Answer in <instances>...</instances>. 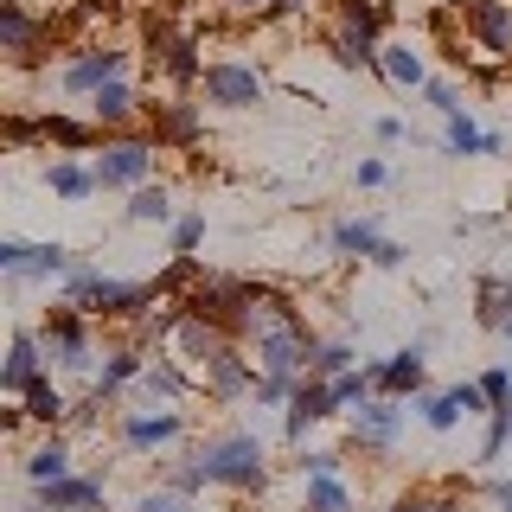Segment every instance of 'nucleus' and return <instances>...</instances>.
<instances>
[{
	"label": "nucleus",
	"mask_w": 512,
	"mask_h": 512,
	"mask_svg": "<svg viewBox=\"0 0 512 512\" xmlns=\"http://www.w3.org/2000/svg\"><path fill=\"white\" fill-rule=\"evenodd\" d=\"M192 461H199L205 487H224V493H256V487H263V474H269L263 436H250V429H231V436L205 442Z\"/></svg>",
	"instance_id": "1"
},
{
	"label": "nucleus",
	"mask_w": 512,
	"mask_h": 512,
	"mask_svg": "<svg viewBox=\"0 0 512 512\" xmlns=\"http://www.w3.org/2000/svg\"><path fill=\"white\" fill-rule=\"evenodd\" d=\"M64 301L71 308H90V314H128V308H148L154 288L148 282H116L103 269H71L64 276Z\"/></svg>",
	"instance_id": "2"
},
{
	"label": "nucleus",
	"mask_w": 512,
	"mask_h": 512,
	"mask_svg": "<svg viewBox=\"0 0 512 512\" xmlns=\"http://www.w3.org/2000/svg\"><path fill=\"white\" fill-rule=\"evenodd\" d=\"M0 269H7L13 282H52V276H71V250L64 244H20V237H7L0 244Z\"/></svg>",
	"instance_id": "3"
},
{
	"label": "nucleus",
	"mask_w": 512,
	"mask_h": 512,
	"mask_svg": "<svg viewBox=\"0 0 512 512\" xmlns=\"http://www.w3.org/2000/svg\"><path fill=\"white\" fill-rule=\"evenodd\" d=\"M352 442H359L365 455H391V448L404 442V410H397L391 397H365V404L352 410Z\"/></svg>",
	"instance_id": "4"
},
{
	"label": "nucleus",
	"mask_w": 512,
	"mask_h": 512,
	"mask_svg": "<svg viewBox=\"0 0 512 512\" xmlns=\"http://www.w3.org/2000/svg\"><path fill=\"white\" fill-rule=\"evenodd\" d=\"M96 180L103 186H148L154 180V141H109L103 154H96Z\"/></svg>",
	"instance_id": "5"
},
{
	"label": "nucleus",
	"mask_w": 512,
	"mask_h": 512,
	"mask_svg": "<svg viewBox=\"0 0 512 512\" xmlns=\"http://www.w3.org/2000/svg\"><path fill=\"white\" fill-rule=\"evenodd\" d=\"M186 436V416L180 410H128L122 416V448H135V455H154V448H173Z\"/></svg>",
	"instance_id": "6"
},
{
	"label": "nucleus",
	"mask_w": 512,
	"mask_h": 512,
	"mask_svg": "<svg viewBox=\"0 0 512 512\" xmlns=\"http://www.w3.org/2000/svg\"><path fill=\"white\" fill-rule=\"evenodd\" d=\"M365 372H372V384H378L384 397H416V391H423V378H429L423 340H410L404 352H391V359H372Z\"/></svg>",
	"instance_id": "7"
},
{
	"label": "nucleus",
	"mask_w": 512,
	"mask_h": 512,
	"mask_svg": "<svg viewBox=\"0 0 512 512\" xmlns=\"http://www.w3.org/2000/svg\"><path fill=\"white\" fill-rule=\"evenodd\" d=\"M39 378H45V340L20 327V333H13V346H7V365H0V391H7V397H26Z\"/></svg>",
	"instance_id": "8"
},
{
	"label": "nucleus",
	"mask_w": 512,
	"mask_h": 512,
	"mask_svg": "<svg viewBox=\"0 0 512 512\" xmlns=\"http://www.w3.org/2000/svg\"><path fill=\"white\" fill-rule=\"evenodd\" d=\"M205 96L224 109H250V103H263V77L250 64H205Z\"/></svg>",
	"instance_id": "9"
},
{
	"label": "nucleus",
	"mask_w": 512,
	"mask_h": 512,
	"mask_svg": "<svg viewBox=\"0 0 512 512\" xmlns=\"http://www.w3.org/2000/svg\"><path fill=\"white\" fill-rule=\"evenodd\" d=\"M32 500L45 512H103V480L96 474H64L52 487H32Z\"/></svg>",
	"instance_id": "10"
},
{
	"label": "nucleus",
	"mask_w": 512,
	"mask_h": 512,
	"mask_svg": "<svg viewBox=\"0 0 512 512\" xmlns=\"http://www.w3.org/2000/svg\"><path fill=\"white\" fill-rule=\"evenodd\" d=\"M39 340H45V359L52 365H64V372H90V333H84L77 314H58Z\"/></svg>",
	"instance_id": "11"
},
{
	"label": "nucleus",
	"mask_w": 512,
	"mask_h": 512,
	"mask_svg": "<svg viewBox=\"0 0 512 512\" xmlns=\"http://www.w3.org/2000/svg\"><path fill=\"white\" fill-rule=\"evenodd\" d=\"M333 410H340V404H333V391H327V384H320V378H308V384H301L295 397H288V416H282V436H288V442H301V436H308L314 423H327Z\"/></svg>",
	"instance_id": "12"
},
{
	"label": "nucleus",
	"mask_w": 512,
	"mask_h": 512,
	"mask_svg": "<svg viewBox=\"0 0 512 512\" xmlns=\"http://www.w3.org/2000/svg\"><path fill=\"white\" fill-rule=\"evenodd\" d=\"M122 64H128V52H84V58L64 64V90H71V96H96L103 84L122 77Z\"/></svg>",
	"instance_id": "13"
},
{
	"label": "nucleus",
	"mask_w": 512,
	"mask_h": 512,
	"mask_svg": "<svg viewBox=\"0 0 512 512\" xmlns=\"http://www.w3.org/2000/svg\"><path fill=\"white\" fill-rule=\"evenodd\" d=\"M141 372H148V365H141V352H109L103 372L90 378V397H96V404H109V397H122L128 384H141Z\"/></svg>",
	"instance_id": "14"
},
{
	"label": "nucleus",
	"mask_w": 512,
	"mask_h": 512,
	"mask_svg": "<svg viewBox=\"0 0 512 512\" xmlns=\"http://www.w3.org/2000/svg\"><path fill=\"white\" fill-rule=\"evenodd\" d=\"M384 244H391V237H384L372 218H346V224H333V250H340V256H365V263H378Z\"/></svg>",
	"instance_id": "15"
},
{
	"label": "nucleus",
	"mask_w": 512,
	"mask_h": 512,
	"mask_svg": "<svg viewBox=\"0 0 512 512\" xmlns=\"http://www.w3.org/2000/svg\"><path fill=\"white\" fill-rule=\"evenodd\" d=\"M64 474H77V468H71V442H64V436L39 442V448L26 455V480H32V487H52V480H64Z\"/></svg>",
	"instance_id": "16"
},
{
	"label": "nucleus",
	"mask_w": 512,
	"mask_h": 512,
	"mask_svg": "<svg viewBox=\"0 0 512 512\" xmlns=\"http://www.w3.org/2000/svg\"><path fill=\"white\" fill-rule=\"evenodd\" d=\"M474 32L487 39V52L512 58V7L506 0H474Z\"/></svg>",
	"instance_id": "17"
},
{
	"label": "nucleus",
	"mask_w": 512,
	"mask_h": 512,
	"mask_svg": "<svg viewBox=\"0 0 512 512\" xmlns=\"http://www.w3.org/2000/svg\"><path fill=\"white\" fill-rule=\"evenodd\" d=\"M45 186H52L58 199H90V192H103L96 167H84V160H52V167H45Z\"/></svg>",
	"instance_id": "18"
},
{
	"label": "nucleus",
	"mask_w": 512,
	"mask_h": 512,
	"mask_svg": "<svg viewBox=\"0 0 512 512\" xmlns=\"http://www.w3.org/2000/svg\"><path fill=\"white\" fill-rule=\"evenodd\" d=\"M205 384H212V397H237V391H250V384H256V372H250L244 359H237L231 346H224L218 359L205 365Z\"/></svg>",
	"instance_id": "19"
},
{
	"label": "nucleus",
	"mask_w": 512,
	"mask_h": 512,
	"mask_svg": "<svg viewBox=\"0 0 512 512\" xmlns=\"http://www.w3.org/2000/svg\"><path fill=\"white\" fill-rule=\"evenodd\" d=\"M480 327L512 340V288L506 282H480Z\"/></svg>",
	"instance_id": "20"
},
{
	"label": "nucleus",
	"mask_w": 512,
	"mask_h": 512,
	"mask_svg": "<svg viewBox=\"0 0 512 512\" xmlns=\"http://www.w3.org/2000/svg\"><path fill=\"white\" fill-rule=\"evenodd\" d=\"M301 512H359L352 506V487L340 474H327V480H308V493H301Z\"/></svg>",
	"instance_id": "21"
},
{
	"label": "nucleus",
	"mask_w": 512,
	"mask_h": 512,
	"mask_svg": "<svg viewBox=\"0 0 512 512\" xmlns=\"http://www.w3.org/2000/svg\"><path fill=\"white\" fill-rule=\"evenodd\" d=\"M384 77H391L397 90H429V71H423V58L410 52V45H391V52H384V64H378Z\"/></svg>",
	"instance_id": "22"
},
{
	"label": "nucleus",
	"mask_w": 512,
	"mask_h": 512,
	"mask_svg": "<svg viewBox=\"0 0 512 512\" xmlns=\"http://www.w3.org/2000/svg\"><path fill=\"white\" fill-rule=\"evenodd\" d=\"M128 224H173L167 186H135V192H128Z\"/></svg>",
	"instance_id": "23"
},
{
	"label": "nucleus",
	"mask_w": 512,
	"mask_h": 512,
	"mask_svg": "<svg viewBox=\"0 0 512 512\" xmlns=\"http://www.w3.org/2000/svg\"><path fill=\"white\" fill-rule=\"evenodd\" d=\"M26 416H32V423H45V429H52V423H64V416H71V404H64V391H58L52 378H39V384L26 391Z\"/></svg>",
	"instance_id": "24"
},
{
	"label": "nucleus",
	"mask_w": 512,
	"mask_h": 512,
	"mask_svg": "<svg viewBox=\"0 0 512 512\" xmlns=\"http://www.w3.org/2000/svg\"><path fill=\"white\" fill-rule=\"evenodd\" d=\"M96 122H109V128H122V122H135V90H128L122 84V77H116V84H103V90H96Z\"/></svg>",
	"instance_id": "25"
},
{
	"label": "nucleus",
	"mask_w": 512,
	"mask_h": 512,
	"mask_svg": "<svg viewBox=\"0 0 512 512\" xmlns=\"http://www.w3.org/2000/svg\"><path fill=\"white\" fill-rule=\"evenodd\" d=\"M340 372H352V346L346 340H320V346H308V378H340Z\"/></svg>",
	"instance_id": "26"
},
{
	"label": "nucleus",
	"mask_w": 512,
	"mask_h": 512,
	"mask_svg": "<svg viewBox=\"0 0 512 512\" xmlns=\"http://www.w3.org/2000/svg\"><path fill=\"white\" fill-rule=\"evenodd\" d=\"M487 135H493V128H474V116L461 109V116H448L442 148H448V154H487Z\"/></svg>",
	"instance_id": "27"
},
{
	"label": "nucleus",
	"mask_w": 512,
	"mask_h": 512,
	"mask_svg": "<svg viewBox=\"0 0 512 512\" xmlns=\"http://www.w3.org/2000/svg\"><path fill=\"white\" fill-rule=\"evenodd\" d=\"M506 448H512V397L487 416V436H480V461H500Z\"/></svg>",
	"instance_id": "28"
},
{
	"label": "nucleus",
	"mask_w": 512,
	"mask_h": 512,
	"mask_svg": "<svg viewBox=\"0 0 512 512\" xmlns=\"http://www.w3.org/2000/svg\"><path fill=\"white\" fill-rule=\"evenodd\" d=\"M0 39H7V52H13V58H26V45H32V20H26L20 7H13V0L0 7Z\"/></svg>",
	"instance_id": "29"
},
{
	"label": "nucleus",
	"mask_w": 512,
	"mask_h": 512,
	"mask_svg": "<svg viewBox=\"0 0 512 512\" xmlns=\"http://www.w3.org/2000/svg\"><path fill=\"white\" fill-rule=\"evenodd\" d=\"M327 391H333V404L346 410V404H365L378 384H372V372H340V378H327Z\"/></svg>",
	"instance_id": "30"
},
{
	"label": "nucleus",
	"mask_w": 512,
	"mask_h": 512,
	"mask_svg": "<svg viewBox=\"0 0 512 512\" xmlns=\"http://www.w3.org/2000/svg\"><path fill=\"white\" fill-rule=\"evenodd\" d=\"M461 416H468V410H461V397H455V391H442V397H429V404H423V423L436 429V436H448Z\"/></svg>",
	"instance_id": "31"
},
{
	"label": "nucleus",
	"mask_w": 512,
	"mask_h": 512,
	"mask_svg": "<svg viewBox=\"0 0 512 512\" xmlns=\"http://www.w3.org/2000/svg\"><path fill=\"white\" fill-rule=\"evenodd\" d=\"M205 244V212H186V218H173V256H192Z\"/></svg>",
	"instance_id": "32"
},
{
	"label": "nucleus",
	"mask_w": 512,
	"mask_h": 512,
	"mask_svg": "<svg viewBox=\"0 0 512 512\" xmlns=\"http://www.w3.org/2000/svg\"><path fill=\"white\" fill-rule=\"evenodd\" d=\"M135 512H192V500H186V493H173V487H148L135 500Z\"/></svg>",
	"instance_id": "33"
},
{
	"label": "nucleus",
	"mask_w": 512,
	"mask_h": 512,
	"mask_svg": "<svg viewBox=\"0 0 512 512\" xmlns=\"http://www.w3.org/2000/svg\"><path fill=\"white\" fill-rule=\"evenodd\" d=\"M480 391H487V404L500 410L506 397H512V372H506V365H493V372H480Z\"/></svg>",
	"instance_id": "34"
},
{
	"label": "nucleus",
	"mask_w": 512,
	"mask_h": 512,
	"mask_svg": "<svg viewBox=\"0 0 512 512\" xmlns=\"http://www.w3.org/2000/svg\"><path fill=\"white\" fill-rule=\"evenodd\" d=\"M327 474H340V455H327V448H320V455H301V480H327Z\"/></svg>",
	"instance_id": "35"
},
{
	"label": "nucleus",
	"mask_w": 512,
	"mask_h": 512,
	"mask_svg": "<svg viewBox=\"0 0 512 512\" xmlns=\"http://www.w3.org/2000/svg\"><path fill=\"white\" fill-rule=\"evenodd\" d=\"M429 109H436V116H461V96H455V84H429Z\"/></svg>",
	"instance_id": "36"
},
{
	"label": "nucleus",
	"mask_w": 512,
	"mask_h": 512,
	"mask_svg": "<svg viewBox=\"0 0 512 512\" xmlns=\"http://www.w3.org/2000/svg\"><path fill=\"white\" fill-rule=\"evenodd\" d=\"M167 135L173 141H192V135H199V116H192V109H173V116H167Z\"/></svg>",
	"instance_id": "37"
},
{
	"label": "nucleus",
	"mask_w": 512,
	"mask_h": 512,
	"mask_svg": "<svg viewBox=\"0 0 512 512\" xmlns=\"http://www.w3.org/2000/svg\"><path fill=\"white\" fill-rule=\"evenodd\" d=\"M52 141H64V148H84L90 128H77V122H52Z\"/></svg>",
	"instance_id": "38"
},
{
	"label": "nucleus",
	"mask_w": 512,
	"mask_h": 512,
	"mask_svg": "<svg viewBox=\"0 0 512 512\" xmlns=\"http://www.w3.org/2000/svg\"><path fill=\"white\" fill-rule=\"evenodd\" d=\"M384 512H448V500H423V493H410V500L384 506Z\"/></svg>",
	"instance_id": "39"
},
{
	"label": "nucleus",
	"mask_w": 512,
	"mask_h": 512,
	"mask_svg": "<svg viewBox=\"0 0 512 512\" xmlns=\"http://www.w3.org/2000/svg\"><path fill=\"white\" fill-rule=\"evenodd\" d=\"M391 180V167H384V160H359V186H384Z\"/></svg>",
	"instance_id": "40"
},
{
	"label": "nucleus",
	"mask_w": 512,
	"mask_h": 512,
	"mask_svg": "<svg viewBox=\"0 0 512 512\" xmlns=\"http://www.w3.org/2000/svg\"><path fill=\"white\" fill-rule=\"evenodd\" d=\"M372 135L384 141V148H391V141H404V122H397V116H378V122H372Z\"/></svg>",
	"instance_id": "41"
},
{
	"label": "nucleus",
	"mask_w": 512,
	"mask_h": 512,
	"mask_svg": "<svg viewBox=\"0 0 512 512\" xmlns=\"http://www.w3.org/2000/svg\"><path fill=\"white\" fill-rule=\"evenodd\" d=\"M493 500H500V512H512V480H500V487H493Z\"/></svg>",
	"instance_id": "42"
},
{
	"label": "nucleus",
	"mask_w": 512,
	"mask_h": 512,
	"mask_svg": "<svg viewBox=\"0 0 512 512\" xmlns=\"http://www.w3.org/2000/svg\"><path fill=\"white\" fill-rule=\"evenodd\" d=\"M276 7H288V13H295V7H308V0H276Z\"/></svg>",
	"instance_id": "43"
},
{
	"label": "nucleus",
	"mask_w": 512,
	"mask_h": 512,
	"mask_svg": "<svg viewBox=\"0 0 512 512\" xmlns=\"http://www.w3.org/2000/svg\"><path fill=\"white\" fill-rule=\"evenodd\" d=\"M237 7H263V0H237Z\"/></svg>",
	"instance_id": "44"
}]
</instances>
